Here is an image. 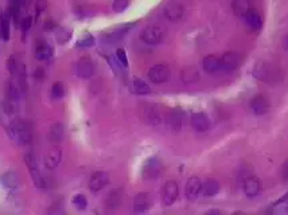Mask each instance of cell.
I'll list each match as a JSON object with an SVG mask.
<instances>
[{
  "mask_svg": "<svg viewBox=\"0 0 288 215\" xmlns=\"http://www.w3.org/2000/svg\"><path fill=\"white\" fill-rule=\"evenodd\" d=\"M253 76H255V78H257L258 81L270 85H276L282 79V73L276 66L264 62V61L257 62V65H255Z\"/></svg>",
  "mask_w": 288,
  "mask_h": 215,
  "instance_id": "6da1fadb",
  "label": "cell"
},
{
  "mask_svg": "<svg viewBox=\"0 0 288 215\" xmlns=\"http://www.w3.org/2000/svg\"><path fill=\"white\" fill-rule=\"evenodd\" d=\"M7 132L11 136L12 140L20 144L31 143V129L27 123L22 120H14L10 125L7 126Z\"/></svg>",
  "mask_w": 288,
  "mask_h": 215,
  "instance_id": "7a4b0ae2",
  "label": "cell"
},
{
  "mask_svg": "<svg viewBox=\"0 0 288 215\" xmlns=\"http://www.w3.org/2000/svg\"><path fill=\"white\" fill-rule=\"evenodd\" d=\"M163 171L162 161L159 160L158 157H150L147 159L145 163L143 164V169H142V175L144 179L152 180L156 179L160 176V173Z\"/></svg>",
  "mask_w": 288,
  "mask_h": 215,
  "instance_id": "3957f363",
  "label": "cell"
},
{
  "mask_svg": "<svg viewBox=\"0 0 288 215\" xmlns=\"http://www.w3.org/2000/svg\"><path fill=\"white\" fill-rule=\"evenodd\" d=\"M244 62V57L240 53H234V51H229L222 55L221 58V67L224 70L228 72H233L237 70L241 66V63Z\"/></svg>",
  "mask_w": 288,
  "mask_h": 215,
  "instance_id": "277c9868",
  "label": "cell"
},
{
  "mask_svg": "<svg viewBox=\"0 0 288 215\" xmlns=\"http://www.w3.org/2000/svg\"><path fill=\"white\" fill-rule=\"evenodd\" d=\"M179 194V187L178 183L174 180H168L164 183L162 190V200L164 206H171L176 200Z\"/></svg>",
  "mask_w": 288,
  "mask_h": 215,
  "instance_id": "5b68a950",
  "label": "cell"
},
{
  "mask_svg": "<svg viewBox=\"0 0 288 215\" xmlns=\"http://www.w3.org/2000/svg\"><path fill=\"white\" fill-rule=\"evenodd\" d=\"M171 77V70L166 65H155L152 66L148 72V78L154 84H163L167 82Z\"/></svg>",
  "mask_w": 288,
  "mask_h": 215,
  "instance_id": "8992f818",
  "label": "cell"
},
{
  "mask_svg": "<svg viewBox=\"0 0 288 215\" xmlns=\"http://www.w3.org/2000/svg\"><path fill=\"white\" fill-rule=\"evenodd\" d=\"M163 31L158 26H148L140 32V39L147 45H158L162 41Z\"/></svg>",
  "mask_w": 288,
  "mask_h": 215,
  "instance_id": "52a82bcc",
  "label": "cell"
},
{
  "mask_svg": "<svg viewBox=\"0 0 288 215\" xmlns=\"http://www.w3.org/2000/svg\"><path fill=\"white\" fill-rule=\"evenodd\" d=\"M76 72H77V76L82 79H88L90 78L93 74H95V63L90 58H81L78 61L77 65H76Z\"/></svg>",
  "mask_w": 288,
  "mask_h": 215,
  "instance_id": "ba28073f",
  "label": "cell"
},
{
  "mask_svg": "<svg viewBox=\"0 0 288 215\" xmlns=\"http://www.w3.org/2000/svg\"><path fill=\"white\" fill-rule=\"evenodd\" d=\"M108 182H109L108 173L105 172V171H96V172L90 176V180H89L90 191H93V192L101 191L102 188L108 184Z\"/></svg>",
  "mask_w": 288,
  "mask_h": 215,
  "instance_id": "9c48e42d",
  "label": "cell"
},
{
  "mask_svg": "<svg viewBox=\"0 0 288 215\" xmlns=\"http://www.w3.org/2000/svg\"><path fill=\"white\" fill-rule=\"evenodd\" d=\"M183 12H185L183 6L180 4L179 1H176V0H171L170 3H167V6L164 7V15L171 22L179 20L183 16Z\"/></svg>",
  "mask_w": 288,
  "mask_h": 215,
  "instance_id": "30bf717a",
  "label": "cell"
},
{
  "mask_svg": "<svg viewBox=\"0 0 288 215\" xmlns=\"http://www.w3.org/2000/svg\"><path fill=\"white\" fill-rule=\"evenodd\" d=\"M152 206V199H151L148 192H140L133 199V211L135 213H145L150 210Z\"/></svg>",
  "mask_w": 288,
  "mask_h": 215,
  "instance_id": "8fae6325",
  "label": "cell"
},
{
  "mask_svg": "<svg viewBox=\"0 0 288 215\" xmlns=\"http://www.w3.org/2000/svg\"><path fill=\"white\" fill-rule=\"evenodd\" d=\"M202 191V182L198 176H192L186 183V197L189 200H195Z\"/></svg>",
  "mask_w": 288,
  "mask_h": 215,
  "instance_id": "7c38bea8",
  "label": "cell"
},
{
  "mask_svg": "<svg viewBox=\"0 0 288 215\" xmlns=\"http://www.w3.org/2000/svg\"><path fill=\"white\" fill-rule=\"evenodd\" d=\"M261 190V182L256 176H249L244 180V192L248 198H256Z\"/></svg>",
  "mask_w": 288,
  "mask_h": 215,
  "instance_id": "4fadbf2b",
  "label": "cell"
},
{
  "mask_svg": "<svg viewBox=\"0 0 288 215\" xmlns=\"http://www.w3.org/2000/svg\"><path fill=\"white\" fill-rule=\"evenodd\" d=\"M133 26H135V23L126 24V26H121V27H119V29L111 31V32H107L105 35L102 36V41H105V42H109V43L117 42V41H120L121 38L126 35L128 31L132 29Z\"/></svg>",
  "mask_w": 288,
  "mask_h": 215,
  "instance_id": "5bb4252c",
  "label": "cell"
},
{
  "mask_svg": "<svg viewBox=\"0 0 288 215\" xmlns=\"http://www.w3.org/2000/svg\"><path fill=\"white\" fill-rule=\"evenodd\" d=\"M54 54V48L51 47L48 43H46L45 41L43 42H38L35 46V58L38 61H46L50 60Z\"/></svg>",
  "mask_w": 288,
  "mask_h": 215,
  "instance_id": "9a60e30c",
  "label": "cell"
},
{
  "mask_svg": "<svg viewBox=\"0 0 288 215\" xmlns=\"http://www.w3.org/2000/svg\"><path fill=\"white\" fill-rule=\"evenodd\" d=\"M61 157H62L61 150L54 144V147L48 151V154L46 155V159H45V166H46L48 169H54V168H57V166L60 164Z\"/></svg>",
  "mask_w": 288,
  "mask_h": 215,
  "instance_id": "2e32d148",
  "label": "cell"
},
{
  "mask_svg": "<svg viewBox=\"0 0 288 215\" xmlns=\"http://www.w3.org/2000/svg\"><path fill=\"white\" fill-rule=\"evenodd\" d=\"M245 23L255 31L261 30V27H263V18H261V15L258 14L256 10H251V11L246 14L245 16Z\"/></svg>",
  "mask_w": 288,
  "mask_h": 215,
  "instance_id": "e0dca14e",
  "label": "cell"
},
{
  "mask_svg": "<svg viewBox=\"0 0 288 215\" xmlns=\"http://www.w3.org/2000/svg\"><path fill=\"white\" fill-rule=\"evenodd\" d=\"M232 8L237 16L244 18L246 14L252 10V0H233Z\"/></svg>",
  "mask_w": 288,
  "mask_h": 215,
  "instance_id": "ac0fdd59",
  "label": "cell"
},
{
  "mask_svg": "<svg viewBox=\"0 0 288 215\" xmlns=\"http://www.w3.org/2000/svg\"><path fill=\"white\" fill-rule=\"evenodd\" d=\"M192 125L195 131L205 132L209 129V120L205 113H194L192 114Z\"/></svg>",
  "mask_w": 288,
  "mask_h": 215,
  "instance_id": "d6986e66",
  "label": "cell"
},
{
  "mask_svg": "<svg viewBox=\"0 0 288 215\" xmlns=\"http://www.w3.org/2000/svg\"><path fill=\"white\" fill-rule=\"evenodd\" d=\"M251 108H252L255 113L258 114V116H263L270 110V104L263 96H256L251 102Z\"/></svg>",
  "mask_w": 288,
  "mask_h": 215,
  "instance_id": "ffe728a7",
  "label": "cell"
},
{
  "mask_svg": "<svg viewBox=\"0 0 288 215\" xmlns=\"http://www.w3.org/2000/svg\"><path fill=\"white\" fill-rule=\"evenodd\" d=\"M0 182L8 190H15L19 187V178L16 172H14V171H7L6 173H3L0 176Z\"/></svg>",
  "mask_w": 288,
  "mask_h": 215,
  "instance_id": "44dd1931",
  "label": "cell"
},
{
  "mask_svg": "<svg viewBox=\"0 0 288 215\" xmlns=\"http://www.w3.org/2000/svg\"><path fill=\"white\" fill-rule=\"evenodd\" d=\"M48 141L51 144L61 143V140L64 138V125L61 123H55L50 126L48 133Z\"/></svg>",
  "mask_w": 288,
  "mask_h": 215,
  "instance_id": "7402d4cb",
  "label": "cell"
},
{
  "mask_svg": "<svg viewBox=\"0 0 288 215\" xmlns=\"http://www.w3.org/2000/svg\"><path fill=\"white\" fill-rule=\"evenodd\" d=\"M218 191H220V183H218V180L208 179L205 183H202V191L201 192L204 194V197H216Z\"/></svg>",
  "mask_w": 288,
  "mask_h": 215,
  "instance_id": "603a6c76",
  "label": "cell"
},
{
  "mask_svg": "<svg viewBox=\"0 0 288 215\" xmlns=\"http://www.w3.org/2000/svg\"><path fill=\"white\" fill-rule=\"evenodd\" d=\"M204 69L208 73H216L221 70V60L216 55H208L204 58Z\"/></svg>",
  "mask_w": 288,
  "mask_h": 215,
  "instance_id": "cb8c5ba5",
  "label": "cell"
},
{
  "mask_svg": "<svg viewBox=\"0 0 288 215\" xmlns=\"http://www.w3.org/2000/svg\"><path fill=\"white\" fill-rule=\"evenodd\" d=\"M10 22H11V16L8 12H0V36L8 41L10 39Z\"/></svg>",
  "mask_w": 288,
  "mask_h": 215,
  "instance_id": "d4e9b609",
  "label": "cell"
},
{
  "mask_svg": "<svg viewBox=\"0 0 288 215\" xmlns=\"http://www.w3.org/2000/svg\"><path fill=\"white\" fill-rule=\"evenodd\" d=\"M182 119H183V113L180 109H174L170 112V116H168V123L173 129L175 131H179L180 126H182Z\"/></svg>",
  "mask_w": 288,
  "mask_h": 215,
  "instance_id": "484cf974",
  "label": "cell"
},
{
  "mask_svg": "<svg viewBox=\"0 0 288 215\" xmlns=\"http://www.w3.org/2000/svg\"><path fill=\"white\" fill-rule=\"evenodd\" d=\"M20 86L16 85L15 82L12 81H8L7 82V88H6V94H7V100H11V101H16L20 96Z\"/></svg>",
  "mask_w": 288,
  "mask_h": 215,
  "instance_id": "4316f807",
  "label": "cell"
},
{
  "mask_svg": "<svg viewBox=\"0 0 288 215\" xmlns=\"http://www.w3.org/2000/svg\"><path fill=\"white\" fill-rule=\"evenodd\" d=\"M132 92L139 96H144L151 93V88L144 82L143 79H135L132 84Z\"/></svg>",
  "mask_w": 288,
  "mask_h": 215,
  "instance_id": "83f0119b",
  "label": "cell"
},
{
  "mask_svg": "<svg viewBox=\"0 0 288 215\" xmlns=\"http://www.w3.org/2000/svg\"><path fill=\"white\" fill-rule=\"evenodd\" d=\"M182 81L183 82H186V84H192V82H195L197 79L199 78V74L197 72V69H194V67H187L185 69L183 72H182Z\"/></svg>",
  "mask_w": 288,
  "mask_h": 215,
  "instance_id": "f1b7e54d",
  "label": "cell"
},
{
  "mask_svg": "<svg viewBox=\"0 0 288 215\" xmlns=\"http://www.w3.org/2000/svg\"><path fill=\"white\" fill-rule=\"evenodd\" d=\"M144 119L147 120L148 124H159L160 121V116L159 112L156 110L155 108H145V113H144Z\"/></svg>",
  "mask_w": 288,
  "mask_h": 215,
  "instance_id": "f546056e",
  "label": "cell"
},
{
  "mask_svg": "<svg viewBox=\"0 0 288 215\" xmlns=\"http://www.w3.org/2000/svg\"><path fill=\"white\" fill-rule=\"evenodd\" d=\"M121 202V195L119 190H113V191L109 192L108 198H107V206L111 207V209H116L120 206Z\"/></svg>",
  "mask_w": 288,
  "mask_h": 215,
  "instance_id": "4dcf8cb0",
  "label": "cell"
},
{
  "mask_svg": "<svg viewBox=\"0 0 288 215\" xmlns=\"http://www.w3.org/2000/svg\"><path fill=\"white\" fill-rule=\"evenodd\" d=\"M30 171V175L31 178H32V182H34V184L38 187V188H45L46 187V184H45V179L42 178V175H41V172H39V169L38 168H32V169H29Z\"/></svg>",
  "mask_w": 288,
  "mask_h": 215,
  "instance_id": "1f68e13d",
  "label": "cell"
},
{
  "mask_svg": "<svg viewBox=\"0 0 288 215\" xmlns=\"http://www.w3.org/2000/svg\"><path fill=\"white\" fill-rule=\"evenodd\" d=\"M51 96L55 100H60L62 97L65 96V85L64 82H61V81H57L53 84V88H51Z\"/></svg>",
  "mask_w": 288,
  "mask_h": 215,
  "instance_id": "d6a6232c",
  "label": "cell"
},
{
  "mask_svg": "<svg viewBox=\"0 0 288 215\" xmlns=\"http://www.w3.org/2000/svg\"><path fill=\"white\" fill-rule=\"evenodd\" d=\"M72 203L73 206L76 207L77 210H85L86 207H88V199H86V197L85 195H82V194H80V195H76V197L73 198L72 199Z\"/></svg>",
  "mask_w": 288,
  "mask_h": 215,
  "instance_id": "836d02e7",
  "label": "cell"
},
{
  "mask_svg": "<svg viewBox=\"0 0 288 215\" xmlns=\"http://www.w3.org/2000/svg\"><path fill=\"white\" fill-rule=\"evenodd\" d=\"M95 45V38L93 35H90V34H85L82 38H80L76 43V46L77 47H90V46H93Z\"/></svg>",
  "mask_w": 288,
  "mask_h": 215,
  "instance_id": "e575fe53",
  "label": "cell"
},
{
  "mask_svg": "<svg viewBox=\"0 0 288 215\" xmlns=\"http://www.w3.org/2000/svg\"><path fill=\"white\" fill-rule=\"evenodd\" d=\"M55 35H57V39H58V42L61 43H65L67 42L69 39H70V36H72V32L66 29H58V31L55 32Z\"/></svg>",
  "mask_w": 288,
  "mask_h": 215,
  "instance_id": "d590c367",
  "label": "cell"
},
{
  "mask_svg": "<svg viewBox=\"0 0 288 215\" xmlns=\"http://www.w3.org/2000/svg\"><path fill=\"white\" fill-rule=\"evenodd\" d=\"M116 58H117L119 63H120L123 67H127V66H128V58H127V53L124 48H117V50H116Z\"/></svg>",
  "mask_w": 288,
  "mask_h": 215,
  "instance_id": "8d00e7d4",
  "label": "cell"
},
{
  "mask_svg": "<svg viewBox=\"0 0 288 215\" xmlns=\"http://www.w3.org/2000/svg\"><path fill=\"white\" fill-rule=\"evenodd\" d=\"M129 4V0H114L112 8L114 12H123Z\"/></svg>",
  "mask_w": 288,
  "mask_h": 215,
  "instance_id": "74e56055",
  "label": "cell"
},
{
  "mask_svg": "<svg viewBox=\"0 0 288 215\" xmlns=\"http://www.w3.org/2000/svg\"><path fill=\"white\" fill-rule=\"evenodd\" d=\"M24 163H26V166L29 169H32V168H38V164H36V159L35 156L30 154V152H27L26 155H24Z\"/></svg>",
  "mask_w": 288,
  "mask_h": 215,
  "instance_id": "f35d334b",
  "label": "cell"
},
{
  "mask_svg": "<svg viewBox=\"0 0 288 215\" xmlns=\"http://www.w3.org/2000/svg\"><path fill=\"white\" fill-rule=\"evenodd\" d=\"M32 24H34V18H32V16H27V18L22 19V22H20V29L23 31V34H26L27 31L30 30Z\"/></svg>",
  "mask_w": 288,
  "mask_h": 215,
  "instance_id": "ab89813d",
  "label": "cell"
},
{
  "mask_svg": "<svg viewBox=\"0 0 288 215\" xmlns=\"http://www.w3.org/2000/svg\"><path fill=\"white\" fill-rule=\"evenodd\" d=\"M48 7V0H36L35 1V11L36 15H39L41 12H43Z\"/></svg>",
  "mask_w": 288,
  "mask_h": 215,
  "instance_id": "60d3db41",
  "label": "cell"
},
{
  "mask_svg": "<svg viewBox=\"0 0 288 215\" xmlns=\"http://www.w3.org/2000/svg\"><path fill=\"white\" fill-rule=\"evenodd\" d=\"M34 77L36 78V79H42V78H45V70L43 69H36L35 73H34Z\"/></svg>",
  "mask_w": 288,
  "mask_h": 215,
  "instance_id": "b9f144b4",
  "label": "cell"
},
{
  "mask_svg": "<svg viewBox=\"0 0 288 215\" xmlns=\"http://www.w3.org/2000/svg\"><path fill=\"white\" fill-rule=\"evenodd\" d=\"M282 173H283V179L288 180V160L286 161V163H284V166H283Z\"/></svg>",
  "mask_w": 288,
  "mask_h": 215,
  "instance_id": "7bdbcfd3",
  "label": "cell"
},
{
  "mask_svg": "<svg viewBox=\"0 0 288 215\" xmlns=\"http://www.w3.org/2000/svg\"><path fill=\"white\" fill-rule=\"evenodd\" d=\"M54 27H55V24L53 20H50V19L46 20V26H45V29H53V30H54Z\"/></svg>",
  "mask_w": 288,
  "mask_h": 215,
  "instance_id": "ee69618b",
  "label": "cell"
},
{
  "mask_svg": "<svg viewBox=\"0 0 288 215\" xmlns=\"http://www.w3.org/2000/svg\"><path fill=\"white\" fill-rule=\"evenodd\" d=\"M284 47L288 50V35L286 36V39H284Z\"/></svg>",
  "mask_w": 288,
  "mask_h": 215,
  "instance_id": "f6af8a7d",
  "label": "cell"
},
{
  "mask_svg": "<svg viewBox=\"0 0 288 215\" xmlns=\"http://www.w3.org/2000/svg\"><path fill=\"white\" fill-rule=\"evenodd\" d=\"M209 213H210V214H221V211H218V210H210V211H209Z\"/></svg>",
  "mask_w": 288,
  "mask_h": 215,
  "instance_id": "bcb514c9",
  "label": "cell"
}]
</instances>
